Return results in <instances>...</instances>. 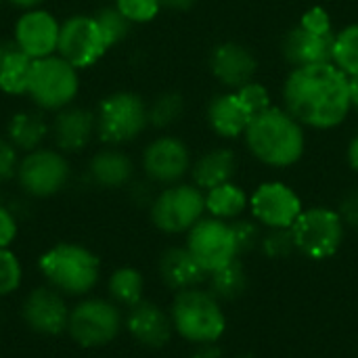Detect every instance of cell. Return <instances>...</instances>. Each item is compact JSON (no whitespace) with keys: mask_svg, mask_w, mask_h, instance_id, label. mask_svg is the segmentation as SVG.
Returning <instances> with one entry per match:
<instances>
[{"mask_svg":"<svg viewBox=\"0 0 358 358\" xmlns=\"http://www.w3.org/2000/svg\"><path fill=\"white\" fill-rule=\"evenodd\" d=\"M285 111L300 124L327 130L340 126L350 107V78L336 63L296 67L283 86Z\"/></svg>","mask_w":358,"mask_h":358,"instance_id":"6da1fadb","label":"cell"},{"mask_svg":"<svg viewBox=\"0 0 358 358\" xmlns=\"http://www.w3.org/2000/svg\"><path fill=\"white\" fill-rule=\"evenodd\" d=\"M245 143L254 157L275 168L296 164L306 147L302 124L277 107H268L250 122Z\"/></svg>","mask_w":358,"mask_h":358,"instance_id":"7a4b0ae2","label":"cell"},{"mask_svg":"<svg viewBox=\"0 0 358 358\" xmlns=\"http://www.w3.org/2000/svg\"><path fill=\"white\" fill-rule=\"evenodd\" d=\"M40 273L52 289L67 296H84L94 289L101 275V260L78 243H57L38 260Z\"/></svg>","mask_w":358,"mask_h":358,"instance_id":"3957f363","label":"cell"},{"mask_svg":"<svg viewBox=\"0 0 358 358\" xmlns=\"http://www.w3.org/2000/svg\"><path fill=\"white\" fill-rule=\"evenodd\" d=\"M170 319L174 329L193 344H216L227 329L218 298L212 292H201L197 287L178 292Z\"/></svg>","mask_w":358,"mask_h":358,"instance_id":"277c9868","label":"cell"},{"mask_svg":"<svg viewBox=\"0 0 358 358\" xmlns=\"http://www.w3.org/2000/svg\"><path fill=\"white\" fill-rule=\"evenodd\" d=\"M334 42L336 34L329 13L315 6L302 15L300 23L292 31H287L283 40V57L296 67L329 61L334 63Z\"/></svg>","mask_w":358,"mask_h":358,"instance_id":"5b68a950","label":"cell"},{"mask_svg":"<svg viewBox=\"0 0 358 358\" xmlns=\"http://www.w3.org/2000/svg\"><path fill=\"white\" fill-rule=\"evenodd\" d=\"M80 69L59 55L34 61L27 94L44 111H61L71 105L80 90Z\"/></svg>","mask_w":358,"mask_h":358,"instance_id":"8992f818","label":"cell"},{"mask_svg":"<svg viewBox=\"0 0 358 358\" xmlns=\"http://www.w3.org/2000/svg\"><path fill=\"white\" fill-rule=\"evenodd\" d=\"M96 134L107 145L134 141L149 124V107L134 92H113L96 109Z\"/></svg>","mask_w":358,"mask_h":358,"instance_id":"52a82bcc","label":"cell"},{"mask_svg":"<svg viewBox=\"0 0 358 358\" xmlns=\"http://www.w3.org/2000/svg\"><path fill=\"white\" fill-rule=\"evenodd\" d=\"M289 229L296 250L313 260L331 258L344 241V220L329 208L302 210Z\"/></svg>","mask_w":358,"mask_h":358,"instance_id":"ba28073f","label":"cell"},{"mask_svg":"<svg viewBox=\"0 0 358 358\" xmlns=\"http://www.w3.org/2000/svg\"><path fill=\"white\" fill-rule=\"evenodd\" d=\"M206 212V195L193 185H174L151 203L153 224L170 235L191 231Z\"/></svg>","mask_w":358,"mask_h":358,"instance_id":"9c48e42d","label":"cell"},{"mask_svg":"<svg viewBox=\"0 0 358 358\" xmlns=\"http://www.w3.org/2000/svg\"><path fill=\"white\" fill-rule=\"evenodd\" d=\"M122 327L120 310L99 298L82 300L73 310H69L67 331L76 344L82 348H101L115 340Z\"/></svg>","mask_w":358,"mask_h":358,"instance_id":"30bf717a","label":"cell"},{"mask_svg":"<svg viewBox=\"0 0 358 358\" xmlns=\"http://www.w3.org/2000/svg\"><path fill=\"white\" fill-rule=\"evenodd\" d=\"M109 50L94 15H71L61 23L57 55L76 69L92 67Z\"/></svg>","mask_w":358,"mask_h":358,"instance_id":"8fae6325","label":"cell"},{"mask_svg":"<svg viewBox=\"0 0 358 358\" xmlns=\"http://www.w3.org/2000/svg\"><path fill=\"white\" fill-rule=\"evenodd\" d=\"M187 248L208 275L227 266L239 256L233 227L220 218H201L189 231Z\"/></svg>","mask_w":358,"mask_h":358,"instance_id":"7c38bea8","label":"cell"},{"mask_svg":"<svg viewBox=\"0 0 358 358\" xmlns=\"http://www.w3.org/2000/svg\"><path fill=\"white\" fill-rule=\"evenodd\" d=\"M17 178L27 195L52 197L65 187L69 178V164L63 153L40 147L36 151H29L19 162Z\"/></svg>","mask_w":358,"mask_h":358,"instance_id":"4fadbf2b","label":"cell"},{"mask_svg":"<svg viewBox=\"0 0 358 358\" xmlns=\"http://www.w3.org/2000/svg\"><path fill=\"white\" fill-rule=\"evenodd\" d=\"M252 214L258 222L271 229H289L296 218L302 214V201L294 189L283 182H264L260 185L252 199Z\"/></svg>","mask_w":358,"mask_h":358,"instance_id":"5bb4252c","label":"cell"},{"mask_svg":"<svg viewBox=\"0 0 358 358\" xmlns=\"http://www.w3.org/2000/svg\"><path fill=\"white\" fill-rule=\"evenodd\" d=\"M61 23L44 8L25 10L15 23V44L34 61L50 57L59 46Z\"/></svg>","mask_w":358,"mask_h":358,"instance_id":"9a60e30c","label":"cell"},{"mask_svg":"<svg viewBox=\"0 0 358 358\" xmlns=\"http://www.w3.org/2000/svg\"><path fill=\"white\" fill-rule=\"evenodd\" d=\"M21 315L27 327L42 336H59L67 329L69 323V308L65 298L52 287L34 289L25 298Z\"/></svg>","mask_w":358,"mask_h":358,"instance_id":"2e32d148","label":"cell"},{"mask_svg":"<svg viewBox=\"0 0 358 358\" xmlns=\"http://www.w3.org/2000/svg\"><path fill=\"white\" fill-rule=\"evenodd\" d=\"M191 166L189 149L182 141L174 136L155 138L143 153V168L145 174L153 182L172 185L178 182Z\"/></svg>","mask_w":358,"mask_h":358,"instance_id":"e0dca14e","label":"cell"},{"mask_svg":"<svg viewBox=\"0 0 358 358\" xmlns=\"http://www.w3.org/2000/svg\"><path fill=\"white\" fill-rule=\"evenodd\" d=\"M210 67L218 82L237 90L254 80L258 63L250 48L237 42H224L214 48L210 57Z\"/></svg>","mask_w":358,"mask_h":358,"instance_id":"ac0fdd59","label":"cell"},{"mask_svg":"<svg viewBox=\"0 0 358 358\" xmlns=\"http://www.w3.org/2000/svg\"><path fill=\"white\" fill-rule=\"evenodd\" d=\"M126 327L130 336L147 348L166 346L174 329L172 319L151 302H138L136 306H132L126 317Z\"/></svg>","mask_w":358,"mask_h":358,"instance_id":"d6986e66","label":"cell"},{"mask_svg":"<svg viewBox=\"0 0 358 358\" xmlns=\"http://www.w3.org/2000/svg\"><path fill=\"white\" fill-rule=\"evenodd\" d=\"M96 132V115L84 107H65L52 122V136L63 153L82 151Z\"/></svg>","mask_w":358,"mask_h":358,"instance_id":"ffe728a7","label":"cell"},{"mask_svg":"<svg viewBox=\"0 0 358 358\" xmlns=\"http://www.w3.org/2000/svg\"><path fill=\"white\" fill-rule=\"evenodd\" d=\"M159 275L170 289L185 292L197 287L208 273L189 252V248H170L159 258Z\"/></svg>","mask_w":358,"mask_h":358,"instance_id":"44dd1931","label":"cell"},{"mask_svg":"<svg viewBox=\"0 0 358 358\" xmlns=\"http://www.w3.org/2000/svg\"><path fill=\"white\" fill-rule=\"evenodd\" d=\"M252 120H254V115L245 107V103L239 99L237 90L216 96L208 107L210 126L214 128V132H218L220 136H227V138H235L241 132L245 134Z\"/></svg>","mask_w":358,"mask_h":358,"instance_id":"7402d4cb","label":"cell"},{"mask_svg":"<svg viewBox=\"0 0 358 358\" xmlns=\"http://www.w3.org/2000/svg\"><path fill=\"white\" fill-rule=\"evenodd\" d=\"M34 59L17 44L0 42V90L4 94H27Z\"/></svg>","mask_w":358,"mask_h":358,"instance_id":"603a6c76","label":"cell"},{"mask_svg":"<svg viewBox=\"0 0 358 358\" xmlns=\"http://www.w3.org/2000/svg\"><path fill=\"white\" fill-rule=\"evenodd\" d=\"M90 178L105 189H120L130 182L134 174L132 159L117 149H103L92 155L88 164Z\"/></svg>","mask_w":358,"mask_h":358,"instance_id":"cb8c5ba5","label":"cell"},{"mask_svg":"<svg viewBox=\"0 0 358 358\" xmlns=\"http://www.w3.org/2000/svg\"><path fill=\"white\" fill-rule=\"evenodd\" d=\"M237 168L235 153L231 149H216L212 153H206L195 166H193V180L199 189H214L218 185L231 182Z\"/></svg>","mask_w":358,"mask_h":358,"instance_id":"d4e9b609","label":"cell"},{"mask_svg":"<svg viewBox=\"0 0 358 358\" xmlns=\"http://www.w3.org/2000/svg\"><path fill=\"white\" fill-rule=\"evenodd\" d=\"M8 141L15 149L21 151H36L40 149L42 141L48 134V124L42 117V113L36 111H19L8 120L6 126Z\"/></svg>","mask_w":358,"mask_h":358,"instance_id":"484cf974","label":"cell"},{"mask_svg":"<svg viewBox=\"0 0 358 358\" xmlns=\"http://www.w3.org/2000/svg\"><path fill=\"white\" fill-rule=\"evenodd\" d=\"M248 206V197L243 193V189H239L233 182H224L218 185L214 189L208 191L206 195V210L220 220L227 218H237Z\"/></svg>","mask_w":358,"mask_h":358,"instance_id":"4316f807","label":"cell"},{"mask_svg":"<svg viewBox=\"0 0 358 358\" xmlns=\"http://www.w3.org/2000/svg\"><path fill=\"white\" fill-rule=\"evenodd\" d=\"M107 287H109V296L117 304H124V306L132 308L138 302H143L145 281H143V275L136 268H130V266L117 268L109 277V285Z\"/></svg>","mask_w":358,"mask_h":358,"instance_id":"83f0119b","label":"cell"},{"mask_svg":"<svg viewBox=\"0 0 358 358\" xmlns=\"http://www.w3.org/2000/svg\"><path fill=\"white\" fill-rule=\"evenodd\" d=\"M210 275H212L210 287L218 300H235L248 287V275H245V268L241 266L239 260H233L227 266H222Z\"/></svg>","mask_w":358,"mask_h":358,"instance_id":"f1b7e54d","label":"cell"},{"mask_svg":"<svg viewBox=\"0 0 358 358\" xmlns=\"http://www.w3.org/2000/svg\"><path fill=\"white\" fill-rule=\"evenodd\" d=\"M334 63L348 76H358V23L344 27L336 34L334 42Z\"/></svg>","mask_w":358,"mask_h":358,"instance_id":"f546056e","label":"cell"},{"mask_svg":"<svg viewBox=\"0 0 358 358\" xmlns=\"http://www.w3.org/2000/svg\"><path fill=\"white\" fill-rule=\"evenodd\" d=\"M182 111H185L182 96L178 92H164L149 107V124H153L155 128H168L180 120Z\"/></svg>","mask_w":358,"mask_h":358,"instance_id":"4dcf8cb0","label":"cell"},{"mask_svg":"<svg viewBox=\"0 0 358 358\" xmlns=\"http://www.w3.org/2000/svg\"><path fill=\"white\" fill-rule=\"evenodd\" d=\"M94 19L99 23V27H101V31H103L109 48L115 46V44H120L126 38L128 27H130V21L115 6H105V8L96 10L94 13Z\"/></svg>","mask_w":358,"mask_h":358,"instance_id":"1f68e13d","label":"cell"},{"mask_svg":"<svg viewBox=\"0 0 358 358\" xmlns=\"http://www.w3.org/2000/svg\"><path fill=\"white\" fill-rule=\"evenodd\" d=\"M21 279H23V268L19 258L8 248H0V298L19 289Z\"/></svg>","mask_w":358,"mask_h":358,"instance_id":"d6a6232c","label":"cell"},{"mask_svg":"<svg viewBox=\"0 0 358 358\" xmlns=\"http://www.w3.org/2000/svg\"><path fill=\"white\" fill-rule=\"evenodd\" d=\"M115 8L130 23H149L157 17L162 2L159 0H115Z\"/></svg>","mask_w":358,"mask_h":358,"instance_id":"836d02e7","label":"cell"},{"mask_svg":"<svg viewBox=\"0 0 358 358\" xmlns=\"http://www.w3.org/2000/svg\"><path fill=\"white\" fill-rule=\"evenodd\" d=\"M296 250L292 229H273L262 239V252L268 258H287Z\"/></svg>","mask_w":358,"mask_h":358,"instance_id":"e575fe53","label":"cell"},{"mask_svg":"<svg viewBox=\"0 0 358 358\" xmlns=\"http://www.w3.org/2000/svg\"><path fill=\"white\" fill-rule=\"evenodd\" d=\"M237 94L239 99L245 103V107L252 111V115L256 117L258 113L266 111L271 107V96H268V90L262 86V84H256V82H250L241 88H237Z\"/></svg>","mask_w":358,"mask_h":358,"instance_id":"d590c367","label":"cell"},{"mask_svg":"<svg viewBox=\"0 0 358 358\" xmlns=\"http://www.w3.org/2000/svg\"><path fill=\"white\" fill-rule=\"evenodd\" d=\"M231 227H233V233H235V241H237L239 254L250 252V250H254L258 245L260 231H258V227L254 222H250V220H237Z\"/></svg>","mask_w":358,"mask_h":358,"instance_id":"8d00e7d4","label":"cell"},{"mask_svg":"<svg viewBox=\"0 0 358 358\" xmlns=\"http://www.w3.org/2000/svg\"><path fill=\"white\" fill-rule=\"evenodd\" d=\"M19 159H17V149L10 145V141L0 138V182L10 180L17 174Z\"/></svg>","mask_w":358,"mask_h":358,"instance_id":"74e56055","label":"cell"},{"mask_svg":"<svg viewBox=\"0 0 358 358\" xmlns=\"http://www.w3.org/2000/svg\"><path fill=\"white\" fill-rule=\"evenodd\" d=\"M17 237V220L15 216L0 206V248H8Z\"/></svg>","mask_w":358,"mask_h":358,"instance_id":"f35d334b","label":"cell"},{"mask_svg":"<svg viewBox=\"0 0 358 358\" xmlns=\"http://www.w3.org/2000/svg\"><path fill=\"white\" fill-rule=\"evenodd\" d=\"M340 216L344 220V224L352 227L358 231V191L348 193L342 203H340Z\"/></svg>","mask_w":358,"mask_h":358,"instance_id":"ab89813d","label":"cell"},{"mask_svg":"<svg viewBox=\"0 0 358 358\" xmlns=\"http://www.w3.org/2000/svg\"><path fill=\"white\" fill-rule=\"evenodd\" d=\"M193 358H224L216 344H201V348L193 355Z\"/></svg>","mask_w":358,"mask_h":358,"instance_id":"60d3db41","label":"cell"},{"mask_svg":"<svg viewBox=\"0 0 358 358\" xmlns=\"http://www.w3.org/2000/svg\"><path fill=\"white\" fill-rule=\"evenodd\" d=\"M162 6L172 8V10H189L197 0H159Z\"/></svg>","mask_w":358,"mask_h":358,"instance_id":"b9f144b4","label":"cell"},{"mask_svg":"<svg viewBox=\"0 0 358 358\" xmlns=\"http://www.w3.org/2000/svg\"><path fill=\"white\" fill-rule=\"evenodd\" d=\"M13 6L23 8V10H31V8H40L46 0H8Z\"/></svg>","mask_w":358,"mask_h":358,"instance_id":"7bdbcfd3","label":"cell"},{"mask_svg":"<svg viewBox=\"0 0 358 358\" xmlns=\"http://www.w3.org/2000/svg\"><path fill=\"white\" fill-rule=\"evenodd\" d=\"M348 162H350V166L358 172V136L350 143V147H348Z\"/></svg>","mask_w":358,"mask_h":358,"instance_id":"ee69618b","label":"cell"},{"mask_svg":"<svg viewBox=\"0 0 358 358\" xmlns=\"http://www.w3.org/2000/svg\"><path fill=\"white\" fill-rule=\"evenodd\" d=\"M350 101H352V107L358 109V76L350 78Z\"/></svg>","mask_w":358,"mask_h":358,"instance_id":"f6af8a7d","label":"cell"},{"mask_svg":"<svg viewBox=\"0 0 358 358\" xmlns=\"http://www.w3.org/2000/svg\"><path fill=\"white\" fill-rule=\"evenodd\" d=\"M0 2H2V0H0Z\"/></svg>","mask_w":358,"mask_h":358,"instance_id":"bcb514c9","label":"cell"}]
</instances>
